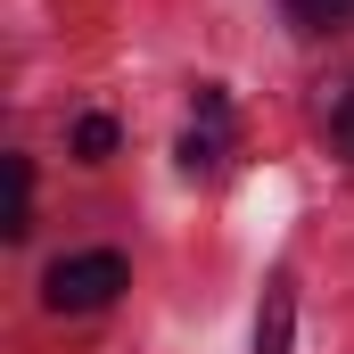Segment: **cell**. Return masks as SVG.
<instances>
[{
    "label": "cell",
    "mask_w": 354,
    "mask_h": 354,
    "mask_svg": "<svg viewBox=\"0 0 354 354\" xmlns=\"http://www.w3.org/2000/svg\"><path fill=\"white\" fill-rule=\"evenodd\" d=\"M132 272H124V256H58L50 264V280H41V305L50 313H99V305H115V288H124Z\"/></svg>",
    "instance_id": "cell-1"
},
{
    "label": "cell",
    "mask_w": 354,
    "mask_h": 354,
    "mask_svg": "<svg viewBox=\"0 0 354 354\" xmlns=\"http://www.w3.org/2000/svg\"><path fill=\"white\" fill-rule=\"evenodd\" d=\"M297 346V288L272 280L264 288V322H256V354H288Z\"/></svg>",
    "instance_id": "cell-2"
},
{
    "label": "cell",
    "mask_w": 354,
    "mask_h": 354,
    "mask_svg": "<svg viewBox=\"0 0 354 354\" xmlns=\"http://www.w3.org/2000/svg\"><path fill=\"white\" fill-rule=\"evenodd\" d=\"M223 157H231V124H189L181 165H189V174H223Z\"/></svg>",
    "instance_id": "cell-3"
},
{
    "label": "cell",
    "mask_w": 354,
    "mask_h": 354,
    "mask_svg": "<svg viewBox=\"0 0 354 354\" xmlns=\"http://www.w3.org/2000/svg\"><path fill=\"white\" fill-rule=\"evenodd\" d=\"M8 189H17V198H8V239H25V231H33V165H25V157H8Z\"/></svg>",
    "instance_id": "cell-4"
},
{
    "label": "cell",
    "mask_w": 354,
    "mask_h": 354,
    "mask_svg": "<svg viewBox=\"0 0 354 354\" xmlns=\"http://www.w3.org/2000/svg\"><path fill=\"white\" fill-rule=\"evenodd\" d=\"M75 157H83V165H107V157H115V124H107V115H83V124H75Z\"/></svg>",
    "instance_id": "cell-5"
},
{
    "label": "cell",
    "mask_w": 354,
    "mask_h": 354,
    "mask_svg": "<svg viewBox=\"0 0 354 354\" xmlns=\"http://www.w3.org/2000/svg\"><path fill=\"white\" fill-rule=\"evenodd\" d=\"M288 17L313 25V33H330V25H354V0H288Z\"/></svg>",
    "instance_id": "cell-6"
},
{
    "label": "cell",
    "mask_w": 354,
    "mask_h": 354,
    "mask_svg": "<svg viewBox=\"0 0 354 354\" xmlns=\"http://www.w3.org/2000/svg\"><path fill=\"white\" fill-rule=\"evenodd\" d=\"M330 132H338V149H346V157H354V91H346V99H338V115H330Z\"/></svg>",
    "instance_id": "cell-7"
}]
</instances>
